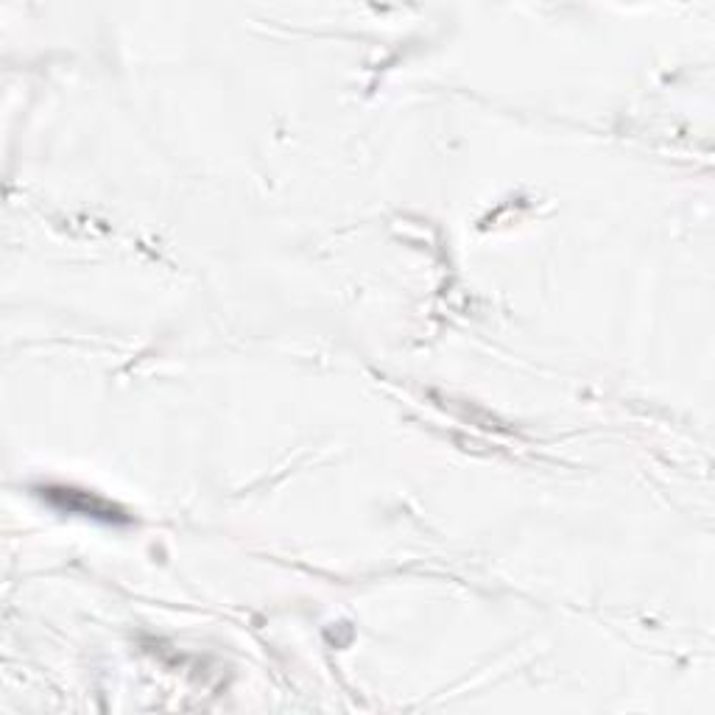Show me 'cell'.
Masks as SVG:
<instances>
[{
  "mask_svg": "<svg viewBox=\"0 0 715 715\" xmlns=\"http://www.w3.org/2000/svg\"><path fill=\"white\" fill-rule=\"evenodd\" d=\"M48 495L45 498L51 500L54 506L59 509H68V512H81L90 514V517H104V520H115V506H109L104 500L90 498L87 492H76V489H45Z\"/></svg>",
  "mask_w": 715,
  "mask_h": 715,
  "instance_id": "cell-1",
  "label": "cell"
}]
</instances>
